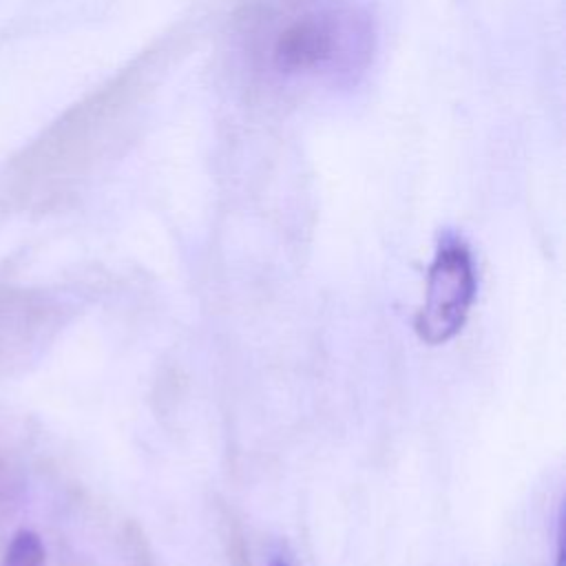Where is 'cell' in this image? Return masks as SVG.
<instances>
[{
  "mask_svg": "<svg viewBox=\"0 0 566 566\" xmlns=\"http://www.w3.org/2000/svg\"><path fill=\"white\" fill-rule=\"evenodd\" d=\"M11 497H13V475H11V469L7 467V462L0 455V520L7 513V506H9Z\"/></svg>",
  "mask_w": 566,
  "mask_h": 566,
  "instance_id": "6",
  "label": "cell"
},
{
  "mask_svg": "<svg viewBox=\"0 0 566 566\" xmlns=\"http://www.w3.org/2000/svg\"><path fill=\"white\" fill-rule=\"evenodd\" d=\"M478 274L469 245L453 234L438 241L427 270L424 298L413 329L427 345H442L458 336L471 314Z\"/></svg>",
  "mask_w": 566,
  "mask_h": 566,
  "instance_id": "3",
  "label": "cell"
},
{
  "mask_svg": "<svg viewBox=\"0 0 566 566\" xmlns=\"http://www.w3.org/2000/svg\"><path fill=\"white\" fill-rule=\"evenodd\" d=\"M241 35L252 66L287 86H349L376 44L374 20L356 0H254Z\"/></svg>",
  "mask_w": 566,
  "mask_h": 566,
  "instance_id": "1",
  "label": "cell"
},
{
  "mask_svg": "<svg viewBox=\"0 0 566 566\" xmlns=\"http://www.w3.org/2000/svg\"><path fill=\"white\" fill-rule=\"evenodd\" d=\"M46 303L29 292L7 290L0 294V360L18 354L40 332L46 318Z\"/></svg>",
  "mask_w": 566,
  "mask_h": 566,
  "instance_id": "4",
  "label": "cell"
},
{
  "mask_svg": "<svg viewBox=\"0 0 566 566\" xmlns=\"http://www.w3.org/2000/svg\"><path fill=\"white\" fill-rule=\"evenodd\" d=\"M0 566H46V553L40 537L31 531H18L9 539Z\"/></svg>",
  "mask_w": 566,
  "mask_h": 566,
  "instance_id": "5",
  "label": "cell"
},
{
  "mask_svg": "<svg viewBox=\"0 0 566 566\" xmlns=\"http://www.w3.org/2000/svg\"><path fill=\"white\" fill-rule=\"evenodd\" d=\"M168 51L157 46L73 104L9 166L4 192L20 206H51L73 192L119 144Z\"/></svg>",
  "mask_w": 566,
  "mask_h": 566,
  "instance_id": "2",
  "label": "cell"
},
{
  "mask_svg": "<svg viewBox=\"0 0 566 566\" xmlns=\"http://www.w3.org/2000/svg\"><path fill=\"white\" fill-rule=\"evenodd\" d=\"M272 566H287V564H285V562H281V559H279V562H274V564H272Z\"/></svg>",
  "mask_w": 566,
  "mask_h": 566,
  "instance_id": "7",
  "label": "cell"
}]
</instances>
